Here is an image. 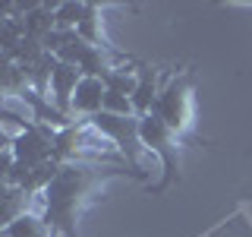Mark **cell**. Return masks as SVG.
Returning a JSON list of instances; mask_svg holds the SVG:
<instances>
[{"instance_id": "15", "label": "cell", "mask_w": 252, "mask_h": 237, "mask_svg": "<svg viewBox=\"0 0 252 237\" xmlns=\"http://www.w3.org/2000/svg\"><path fill=\"white\" fill-rule=\"evenodd\" d=\"M13 164H16V158H13V152H0V187L6 184V177H10Z\"/></svg>"}, {"instance_id": "17", "label": "cell", "mask_w": 252, "mask_h": 237, "mask_svg": "<svg viewBox=\"0 0 252 237\" xmlns=\"http://www.w3.org/2000/svg\"><path fill=\"white\" fill-rule=\"evenodd\" d=\"M51 237H60V234H54V231H51Z\"/></svg>"}, {"instance_id": "11", "label": "cell", "mask_w": 252, "mask_h": 237, "mask_svg": "<svg viewBox=\"0 0 252 237\" xmlns=\"http://www.w3.org/2000/svg\"><path fill=\"white\" fill-rule=\"evenodd\" d=\"M54 6H57V3H41V6H35L32 13L22 16L26 38H38V41H41L44 35H51V32L57 29V22H54Z\"/></svg>"}, {"instance_id": "4", "label": "cell", "mask_w": 252, "mask_h": 237, "mask_svg": "<svg viewBox=\"0 0 252 237\" xmlns=\"http://www.w3.org/2000/svg\"><path fill=\"white\" fill-rule=\"evenodd\" d=\"M13 158L26 168H38V164L54 161V133L41 123H29L22 133L13 136Z\"/></svg>"}, {"instance_id": "6", "label": "cell", "mask_w": 252, "mask_h": 237, "mask_svg": "<svg viewBox=\"0 0 252 237\" xmlns=\"http://www.w3.org/2000/svg\"><path fill=\"white\" fill-rule=\"evenodd\" d=\"M104 82L94 76H82L73 92V101H69V114H79V120H89V117L101 114L104 108Z\"/></svg>"}, {"instance_id": "2", "label": "cell", "mask_w": 252, "mask_h": 237, "mask_svg": "<svg viewBox=\"0 0 252 237\" xmlns=\"http://www.w3.org/2000/svg\"><path fill=\"white\" fill-rule=\"evenodd\" d=\"M152 114L161 117L173 130L177 139H183V136L192 133V126H195V76L189 73V70L170 76V82L158 95Z\"/></svg>"}, {"instance_id": "3", "label": "cell", "mask_w": 252, "mask_h": 237, "mask_svg": "<svg viewBox=\"0 0 252 237\" xmlns=\"http://www.w3.org/2000/svg\"><path fill=\"white\" fill-rule=\"evenodd\" d=\"M139 139H142V146L158 158L161 184L155 187V193H161V190H167L173 180H180V139L173 136V130L158 114L139 117Z\"/></svg>"}, {"instance_id": "8", "label": "cell", "mask_w": 252, "mask_h": 237, "mask_svg": "<svg viewBox=\"0 0 252 237\" xmlns=\"http://www.w3.org/2000/svg\"><path fill=\"white\" fill-rule=\"evenodd\" d=\"M76 35L82 38V41L94 44V47L114 51V44H110L107 35H104V6H98V3H85V13H82V22H79Z\"/></svg>"}, {"instance_id": "13", "label": "cell", "mask_w": 252, "mask_h": 237, "mask_svg": "<svg viewBox=\"0 0 252 237\" xmlns=\"http://www.w3.org/2000/svg\"><path fill=\"white\" fill-rule=\"evenodd\" d=\"M82 13H85V3L63 0V3L54 6V22H57V29H63V32H76L79 22H82Z\"/></svg>"}, {"instance_id": "12", "label": "cell", "mask_w": 252, "mask_h": 237, "mask_svg": "<svg viewBox=\"0 0 252 237\" xmlns=\"http://www.w3.org/2000/svg\"><path fill=\"white\" fill-rule=\"evenodd\" d=\"M101 82H104L107 92H120V95H129L136 92V82H139V67L136 70H126V67H114L107 70L104 76H101Z\"/></svg>"}, {"instance_id": "1", "label": "cell", "mask_w": 252, "mask_h": 237, "mask_svg": "<svg viewBox=\"0 0 252 237\" xmlns=\"http://www.w3.org/2000/svg\"><path fill=\"white\" fill-rule=\"evenodd\" d=\"M120 177L145 180V174L132 171L129 164H60V171L54 174V180L44 187V193L38 196L41 215L54 234L60 237H79V218L89 205L98 199V193L104 184Z\"/></svg>"}, {"instance_id": "10", "label": "cell", "mask_w": 252, "mask_h": 237, "mask_svg": "<svg viewBox=\"0 0 252 237\" xmlns=\"http://www.w3.org/2000/svg\"><path fill=\"white\" fill-rule=\"evenodd\" d=\"M0 237H51V228H47V221L41 212H26V215H19L13 221V225L0 228Z\"/></svg>"}, {"instance_id": "14", "label": "cell", "mask_w": 252, "mask_h": 237, "mask_svg": "<svg viewBox=\"0 0 252 237\" xmlns=\"http://www.w3.org/2000/svg\"><path fill=\"white\" fill-rule=\"evenodd\" d=\"M101 111H107V114H120V117H136L129 95H120V92H104V108H101Z\"/></svg>"}, {"instance_id": "9", "label": "cell", "mask_w": 252, "mask_h": 237, "mask_svg": "<svg viewBox=\"0 0 252 237\" xmlns=\"http://www.w3.org/2000/svg\"><path fill=\"white\" fill-rule=\"evenodd\" d=\"M26 85H29L26 70H22L13 57L0 54V101H3V98H16V95H22V89H26Z\"/></svg>"}, {"instance_id": "16", "label": "cell", "mask_w": 252, "mask_h": 237, "mask_svg": "<svg viewBox=\"0 0 252 237\" xmlns=\"http://www.w3.org/2000/svg\"><path fill=\"white\" fill-rule=\"evenodd\" d=\"M10 149H13V133L0 123V152H10Z\"/></svg>"}, {"instance_id": "5", "label": "cell", "mask_w": 252, "mask_h": 237, "mask_svg": "<svg viewBox=\"0 0 252 237\" xmlns=\"http://www.w3.org/2000/svg\"><path fill=\"white\" fill-rule=\"evenodd\" d=\"M79 79H82V73H79V67H73V63H60L51 70V82H47V98L54 101V108L60 111V114H69V101H73V92L79 85Z\"/></svg>"}, {"instance_id": "7", "label": "cell", "mask_w": 252, "mask_h": 237, "mask_svg": "<svg viewBox=\"0 0 252 237\" xmlns=\"http://www.w3.org/2000/svg\"><path fill=\"white\" fill-rule=\"evenodd\" d=\"M164 85L158 82V70L152 67H139V82H136V92H132V111H136V117H148L155 111V101L158 95H161Z\"/></svg>"}]
</instances>
